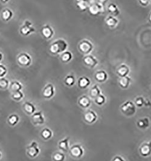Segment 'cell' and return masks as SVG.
Listing matches in <instances>:
<instances>
[{"instance_id":"cell-1","label":"cell","mask_w":151,"mask_h":161,"mask_svg":"<svg viewBox=\"0 0 151 161\" xmlns=\"http://www.w3.org/2000/svg\"><path fill=\"white\" fill-rule=\"evenodd\" d=\"M68 44L65 40L62 38L58 39L52 42L49 48L50 52L53 55L62 54L67 51Z\"/></svg>"},{"instance_id":"cell-2","label":"cell","mask_w":151,"mask_h":161,"mask_svg":"<svg viewBox=\"0 0 151 161\" xmlns=\"http://www.w3.org/2000/svg\"><path fill=\"white\" fill-rule=\"evenodd\" d=\"M78 49L83 55H89L93 51L94 45L91 41L87 39H83L78 44Z\"/></svg>"},{"instance_id":"cell-3","label":"cell","mask_w":151,"mask_h":161,"mask_svg":"<svg viewBox=\"0 0 151 161\" xmlns=\"http://www.w3.org/2000/svg\"><path fill=\"white\" fill-rule=\"evenodd\" d=\"M41 150L36 141H32L26 148V154L30 158H36L40 155Z\"/></svg>"},{"instance_id":"cell-4","label":"cell","mask_w":151,"mask_h":161,"mask_svg":"<svg viewBox=\"0 0 151 161\" xmlns=\"http://www.w3.org/2000/svg\"><path fill=\"white\" fill-rule=\"evenodd\" d=\"M88 12L92 16H96L104 13L105 8L103 5L100 4L96 1H94L90 4L88 9Z\"/></svg>"},{"instance_id":"cell-5","label":"cell","mask_w":151,"mask_h":161,"mask_svg":"<svg viewBox=\"0 0 151 161\" xmlns=\"http://www.w3.org/2000/svg\"><path fill=\"white\" fill-rule=\"evenodd\" d=\"M122 113L126 116H132L136 112V105L132 101H127L121 105Z\"/></svg>"},{"instance_id":"cell-6","label":"cell","mask_w":151,"mask_h":161,"mask_svg":"<svg viewBox=\"0 0 151 161\" xmlns=\"http://www.w3.org/2000/svg\"><path fill=\"white\" fill-rule=\"evenodd\" d=\"M83 61L87 67L91 69H94L99 64L97 58L91 54L85 55L83 58Z\"/></svg>"},{"instance_id":"cell-7","label":"cell","mask_w":151,"mask_h":161,"mask_svg":"<svg viewBox=\"0 0 151 161\" xmlns=\"http://www.w3.org/2000/svg\"><path fill=\"white\" fill-rule=\"evenodd\" d=\"M18 63L22 67H29L32 63V58L27 53H21L18 57Z\"/></svg>"},{"instance_id":"cell-8","label":"cell","mask_w":151,"mask_h":161,"mask_svg":"<svg viewBox=\"0 0 151 161\" xmlns=\"http://www.w3.org/2000/svg\"><path fill=\"white\" fill-rule=\"evenodd\" d=\"M55 93V88L53 84L51 83H48L44 87L42 90V95L45 99H51L52 98Z\"/></svg>"},{"instance_id":"cell-9","label":"cell","mask_w":151,"mask_h":161,"mask_svg":"<svg viewBox=\"0 0 151 161\" xmlns=\"http://www.w3.org/2000/svg\"><path fill=\"white\" fill-rule=\"evenodd\" d=\"M31 119L33 124L35 125H41L45 123L44 116L42 111H39V112H36L31 115Z\"/></svg>"},{"instance_id":"cell-10","label":"cell","mask_w":151,"mask_h":161,"mask_svg":"<svg viewBox=\"0 0 151 161\" xmlns=\"http://www.w3.org/2000/svg\"><path fill=\"white\" fill-rule=\"evenodd\" d=\"M35 29L34 27H33L32 24L29 21H26L24 25L21 27V28L20 29V33L22 35L24 36H27L30 34H31L32 33L35 32Z\"/></svg>"},{"instance_id":"cell-11","label":"cell","mask_w":151,"mask_h":161,"mask_svg":"<svg viewBox=\"0 0 151 161\" xmlns=\"http://www.w3.org/2000/svg\"><path fill=\"white\" fill-rule=\"evenodd\" d=\"M22 110H23L26 115L31 116L35 112H36V108L35 105L32 102L29 101H26L22 104Z\"/></svg>"},{"instance_id":"cell-12","label":"cell","mask_w":151,"mask_h":161,"mask_svg":"<svg viewBox=\"0 0 151 161\" xmlns=\"http://www.w3.org/2000/svg\"><path fill=\"white\" fill-rule=\"evenodd\" d=\"M41 32L43 37H44L46 39H48V40L52 38L54 34L53 29L48 24L44 26Z\"/></svg>"},{"instance_id":"cell-13","label":"cell","mask_w":151,"mask_h":161,"mask_svg":"<svg viewBox=\"0 0 151 161\" xmlns=\"http://www.w3.org/2000/svg\"><path fill=\"white\" fill-rule=\"evenodd\" d=\"M105 23L107 26L111 29H114L118 26L119 23V20L115 16L113 15H109L105 18Z\"/></svg>"},{"instance_id":"cell-14","label":"cell","mask_w":151,"mask_h":161,"mask_svg":"<svg viewBox=\"0 0 151 161\" xmlns=\"http://www.w3.org/2000/svg\"><path fill=\"white\" fill-rule=\"evenodd\" d=\"M70 154L74 158H80L83 154V149L79 145H74L70 150Z\"/></svg>"},{"instance_id":"cell-15","label":"cell","mask_w":151,"mask_h":161,"mask_svg":"<svg viewBox=\"0 0 151 161\" xmlns=\"http://www.w3.org/2000/svg\"><path fill=\"white\" fill-rule=\"evenodd\" d=\"M116 72L120 77H124L129 75L130 73V68L128 65L122 64L117 68Z\"/></svg>"},{"instance_id":"cell-16","label":"cell","mask_w":151,"mask_h":161,"mask_svg":"<svg viewBox=\"0 0 151 161\" xmlns=\"http://www.w3.org/2000/svg\"><path fill=\"white\" fill-rule=\"evenodd\" d=\"M140 152L143 156H149L151 154V141L143 143L140 148Z\"/></svg>"},{"instance_id":"cell-17","label":"cell","mask_w":151,"mask_h":161,"mask_svg":"<svg viewBox=\"0 0 151 161\" xmlns=\"http://www.w3.org/2000/svg\"><path fill=\"white\" fill-rule=\"evenodd\" d=\"M95 79L99 82H104L108 79V73L105 70H101L97 71L95 74Z\"/></svg>"},{"instance_id":"cell-18","label":"cell","mask_w":151,"mask_h":161,"mask_svg":"<svg viewBox=\"0 0 151 161\" xmlns=\"http://www.w3.org/2000/svg\"><path fill=\"white\" fill-rule=\"evenodd\" d=\"M107 10L110 13V15H113L114 16H115V17H117L120 13V10L118 5L115 3H111L108 5Z\"/></svg>"},{"instance_id":"cell-19","label":"cell","mask_w":151,"mask_h":161,"mask_svg":"<svg viewBox=\"0 0 151 161\" xmlns=\"http://www.w3.org/2000/svg\"><path fill=\"white\" fill-rule=\"evenodd\" d=\"M77 84L79 88H82V89H85V88H87L91 84V81L88 77L82 76L78 79Z\"/></svg>"},{"instance_id":"cell-20","label":"cell","mask_w":151,"mask_h":161,"mask_svg":"<svg viewBox=\"0 0 151 161\" xmlns=\"http://www.w3.org/2000/svg\"><path fill=\"white\" fill-rule=\"evenodd\" d=\"M69 140L70 137H67L61 140L58 143V147L61 151L66 152L69 150Z\"/></svg>"},{"instance_id":"cell-21","label":"cell","mask_w":151,"mask_h":161,"mask_svg":"<svg viewBox=\"0 0 151 161\" xmlns=\"http://www.w3.org/2000/svg\"><path fill=\"white\" fill-rule=\"evenodd\" d=\"M84 118L86 122L88 123H93L97 120V115L93 111H88L85 115Z\"/></svg>"},{"instance_id":"cell-22","label":"cell","mask_w":151,"mask_h":161,"mask_svg":"<svg viewBox=\"0 0 151 161\" xmlns=\"http://www.w3.org/2000/svg\"><path fill=\"white\" fill-rule=\"evenodd\" d=\"M131 83V78L128 76L120 77L119 81V84L122 88H127L129 87Z\"/></svg>"},{"instance_id":"cell-23","label":"cell","mask_w":151,"mask_h":161,"mask_svg":"<svg viewBox=\"0 0 151 161\" xmlns=\"http://www.w3.org/2000/svg\"><path fill=\"white\" fill-rule=\"evenodd\" d=\"M22 88H23V86L20 82L18 81H13L10 82L9 88L13 92L21 91Z\"/></svg>"},{"instance_id":"cell-24","label":"cell","mask_w":151,"mask_h":161,"mask_svg":"<svg viewBox=\"0 0 151 161\" xmlns=\"http://www.w3.org/2000/svg\"><path fill=\"white\" fill-rule=\"evenodd\" d=\"M19 120L20 118L18 115L12 114L8 117L7 123L10 126L14 127L18 124Z\"/></svg>"},{"instance_id":"cell-25","label":"cell","mask_w":151,"mask_h":161,"mask_svg":"<svg viewBox=\"0 0 151 161\" xmlns=\"http://www.w3.org/2000/svg\"><path fill=\"white\" fill-rule=\"evenodd\" d=\"M73 58V55L70 51H65L60 54V60L64 63H68L70 62Z\"/></svg>"},{"instance_id":"cell-26","label":"cell","mask_w":151,"mask_h":161,"mask_svg":"<svg viewBox=\"0 0 151 161\" xmlns=\"http://www.w3.org/2000/svg\"><path fill=\"white\" fill-rule=\"evenodd\" d=\"M79 104L83 108H87L91 104V99L86 95L81 96L79 99Z\"/></svg>"},{"instance_id":"cell-27","label":"cell","mask_w":151,"mask_h":161,"mask_svg":"<svg viewBox=\"0 0 151 161\" xmlns=\"http://www.w3.org/2000/svg\"><path fill=\"white\" fill-rule=\"evenodd\" d=\"M41 136L45 141H47L53 136L52 131L48 128H44L41 131Z\"/></svg>"},{"instance_id":"cell-28","label":"cell","mask_w":151,"mask_h":161,"mask_svg":"<svg viewBox=\"0 0 151 161\" xmlns=\"http://www.w3.org/2000/svg\"><path fill=\"white\" fill-rule=\"evenodd\" d=\"M90 4H91L90 2L87 1H83V0L76 2L77 7L81 11H82V12H85V11L87 10Z\"/></svg>"},{"instance_id":"cell-29","label":"cell","mask_w":151,"mask_h":161,"mask_svg":"<svg viewBox=\"0 0 151 161\" xmlns=\"http://www.w3.org/2000/svg\"><path fill=\"white\" fill-rule=\"evenodd\" d=\"M13 16L12 11L9 9H5L2 12L1 18L5 21H9Z\"/></svg>"},{"instance_id":"cell-30","label":"cell","mask_w":151,"mask_h":161,"mask_svg":"<svg viewBox=\"0 0 151 161\" xmlns=\"http://www.w3.org/2000/svg\"><path fill=\"white\" fill-rule=\"evenodd\" d=\"M64 82L65 85H66L67 86L71 87L74 86L76 82V79L74 76L72 74L67 75L64 79Z\"/></svg>"},{"instance_id":"cell-31","label":"cell","mask_w":151,"mask_h":161,"mask_svg":"<svg viewBox=\"0 0 151 161\" xmlns=\"http://www.w3.org/2000/svg\"><path fill=\"white\" fill-rule=\"evenodd\" d=\"M150 125V121L149 118H144L143 119H140L137 125L141 129H146Z\"/></svg>"},{"instance_id":"cell-32","label":"cell","mask_w":151,"mask_h":161,"mask_svg":"<svg viewBox=\"0 0 151 161\" xmlns=\"http://www.w3.org/2000/svg\"><path fill=\"white\" fill-rule=\"evenodd\" d=\"M100 94H101V90L98 85H94L90 90V95L93 98H96Z\"/></svg>"},{"instance_id":"cell-33","label":"cell","mask_w":151,"mask_h":161,"mask_svg":"<svg viewBox=\"0 0 151 161\" xmlns=\"http://www.w3.org/2000/svg\"><path fill=\"white\" fill-rule=\"evenodd\" d=\"M65 159V154L60 152H55L52 156V159L53 161H64Z\"/></svg>"},{"instance_id":"cell-34","label":"cell","mask_w":151,"mask_h":161,"mask_svg":"<svg viewBox=\"0 0 151 161\" xmlns=\"http://www.w3.org/2000/svg\"><path fill=\"white\" fill-rule=\"evenodd\" d=\"M24 93H22L21 91H18V92H13L12 95V98L13 100L15 101H21V100L24 98Z\"/></svg>"},{"instance_id":"cell-35","label":"cell","mask_w":151,"mask_h":161,"mask_svg":"<svg viewBox=\"0 0 151 161\" xmlns=\"http://www.w3.org/2000/svg\"><path fill=\"white\" fill-rule=\"evenodd\" d=\"M10 82L8 79L5 77H1L0 78V89L6 90L9 88Z\"/></svg>"},{"instance_id":"cell-36","label":"cell","mask_w":151,"mask_h":161,"mask_svg":"<svg viewBox=\"0 0 151 161\" xmlns=\"http://www.w3.org/2000/svg\"><path fill=\"white\" fill-rule=\"evenodd\" d=\"M7 73V69L6 67L3 64H0V78L4 77Z\"/></svg>"},{"instance_id":"cell-37","label":"cell","mask_w":151,"mask_h":161,"mask_svg":"<svg viewBox=\"0 0 151 161\" xmlns=\"http://www.w3.org/2000/svg\"><path fill=\"white\" fill-rule=\"evenodd\" d=\"M106 102V98L105 97V96H103L102 94H100L99 96H98L96 98V102L98 104V105H103V104H105V102Z\"/></svg>"},{"instance_id":"cell-38","label":"cell","mask_w":151,"mask_h":161,"mask_svg":"<svg viewBox=\"0 0 151 161\" xmlns=\"http://www.w3.org/2000/svg\"><path fill=\"white\" fill-rule=\"evenodd\" d=\"M144 99L143 97H138L135 100L136 104L137 105L138 107H142L143 105L144 104Z\"/></svg>"},{"instance_id":"cell-39","label":"cell","mask_w":151,"mask_h":161,"mask_svg":"<svg viewBox=\"0 0 151 161\" xmlns=\"http://www.w3.org/2000/svg\"><path fill=\"white\" fill-rule=\"evenodd\" d=\"M138 1L143 7H147L150 4L149 0H138Z\"/></svg>"},{"instance_id":"cell-40","label":"cell","mask_w":151,"mask_h":161,"mask_svg":"<svg viewBox=\"0 0 151 161\" xmlns=\"http://www.w3.org/2000/svg\"><path fill=\"white\" fill-rule=\"evenodd\" d=\"M94 1H96L100 4L103 5V6H105L106 4H108L109 0H94Z\"/></svg>"},{"instance_id":"cell-41","label":"cell","mask_w":151,"mask_h":161,"mask_svg":"<svg viewBox=\"0 0 151 161\" xmlns=\"http://www.w3.org/2000/svg\"><path fill=\"white\" fill-rule=\"evenodd\" d=\"M113 161H126V160L123 158L122 157L119 156H115L114 158Z\"/></svg>"},{"instance_id":"cell-42","label":"cell","mask_w":151,"mask_h":161,"mask_svg":"<svg viewBox=\"0 0 151 161\" xmlns=\"http://www.w3.org/2000/svg\"><path fill=\"white\" fill-rule=\"evenodd\" d=\"M80 1H82V0H76V2ZM83 1H89V2H90L91 3H92L94 1V0H83Z\"/></svg>"},{"instance_id":"cell-43","label":"cell","mask_w":151,"mask_h":161,"mask_svg":"<svg viewBox=\"0 0 151 161\" xmlns=\"http://www.w3.org/2000/svg\"><path fill=\"white\" fill-rule=\"evenodd\" d=\"M149 23L151 24V12L149 13Z\"/></svg>"},{"instance_id":"cell-44","label":"cell","mask_w":151,"mask_h":161,"mask_svg":"<svg viewBox=\"0 0 151 161\" xmlns=\"http://www.w3.org/2000/svg\"><path fill=\"white\" fill-rule=\"evenodd\" d=\"M3 58V54L1 53V52H0V62L1 61Z\"/></svg>"},{"instance_id":"cell-45","label":"cell","mask_w":151,"mask_h":161,"mask_svg":"<svg viewBox=\"0 0 151 161\" xmlns=\"http://www.w3.org/2000/svg\"><path fill=\"white\" fill-rule=\"evenodd\" d=\"M1 1L3 2V3H7V2H8L9 0H1Z\"/></svg>"},{"instance_id":"cell-46","label":"cell","mask_w":151,"mask_h":161,"mask_svg":"<svg viewBox=\"0 0 151 161\" xmlns=\"http://www.w3.org/2000/svg\"><path fill=\"white\" fill-rule=\"evenodd\" d=\"M1 158H2V153H1V150H0V160L1 159Z\"/></svg>"},{"instance_id":"cell-47","label":"cell","mask_w":151,"mask_h":161,"mask_svg":"<svg viewBox=\"0 0 151 161\" xmlns=\"http://www.w3.org/2000/svg\"><path fill=\"white\" fill-rule=\"evenodd\" d=\"M149 2H150V4H151V0H149Z\"/></svg>"}]
</instances>
